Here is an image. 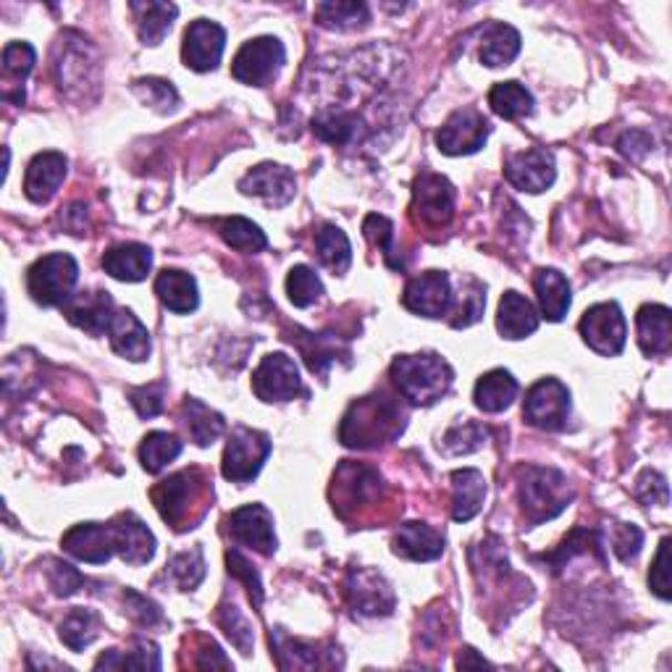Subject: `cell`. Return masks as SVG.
Segmentation results:
<instances>
[{
	"mask_svg": "<svg viewBox=\"0 0 672 672\" xmlns=\"http://www.w3.org/2000/svg\"><path fill=\"white\" fill-rule=\"evenodd\" d=\"M402 428H405V413L397 402L384 397V394H373V397L358 400L347 410L339 438H342L344 447L373 449L397 438Z\"/></svg>",
	"mask_w": 672,
	"mask_h": 672,
	"instance_id": "cell-1",
	"label": "cell"
},
{
	"mask_svg": "<svg viewBox=\"0 0 672 672\" xmlns=\"http://www.w3.org/2000/svg\"><path fill=\"white\" fill-rule=\"evenodd\" d=\"M392 379L402 397L413 405H434L449 392L455 373L442 355L421 352V355H400L394 360Z\"/></svg>",
	"mask_w": 672,
	"mask_h": 672,
	"instance_id": "cell-2",
	"label": "cell"
},
{
	"mask_svg": "<svg viewBox=\"0 0 672 672\" xmlns=\"http://www.w3.org/2000/svg\"><path fill=\"white\" fill-rule=\"evenodd\" d=\"M518 497L526 520L536 526V523L557 518L576 494H572L568 478L560 471L526 465V468H520Z\"/></svg>",
	"mask_w": 672,
	"mask_h": 672,
	"instance_id": "cell-3",
	"label": "cell"
},
{
	"mask_svg": "<svg viewBox=\"0 0 672 672\" xmlns=\"http://www.w3.org/2000/svg\"><path fill=\"white\" fill-rule=\"evenodd\" d=\"M210 484L200 471H182L176 476L161 480L153 489V502L158 507L161 518L176 530L195 528L197 518L193 515L195 507L205 509L208 502Z\"/></svg>",
	"mask_w": 672,
	"mask_h": 672,
	"instance_id": "cell-4",
	"label": "cell"
},
{
	"mask_svg": "<svg viewBox=\"0 0 672 672\" xmlns=\"http://www.w3.org/2000/svg\"><path fill=\"white\" fill-rule=\"evenodd\" d=\"M80 279V266L69 252H51L40 258L27 273V289L38 306H66Z\"/></svg>",
	"mask_w": 672,
	"mask_h": 672,
	"instance_id": "cell-5",
	"label": "cell"
},
{
	"mask_svg": "<svg viewBox=\"0 0 672 672\" xmlns=\"http://www.w3.org/2000/svg\"><path fill=\"white\" fill-rule=\"evenodd\" d=\"M268 455H271V438L245 426L235 428L224 449V478L231 484H247L258 476Z\"/></svg>",
	"mask_w": 672,
	"mask_h": 672,
	"instance_id": "cell-6",
	"label": "cell"
},
{
	"mask_svg": "<svg viewBox=\"0 0 672 672\" xmlns=\"http://www.w3.org/2000/svg\"><path fill=\"white\" fill-rule=\"evenodd\" d=\"M287 53L281 40L276 38H255L245 42L231 63V76L237 82L250 84V87H266L285 66Z\"/></svg>",
	"mask_w": 672,
	"mask_h": 672,
	"instance_id": "cell-7",
	"label": "cell"
},
{
	"mask_svg": "<svg viewBox=\"0 0 672 672\" xmlns=\"http://www.w3.org/2000/svg\"><path fill=\"white\" fill-rule=\"evenodd\" d=\"M570 392L562 381L541 379L528 389L523 418L541 431H562L568 426Z\"/></svg>",
	"mask_w": 672,
	"mask_h": 672,
	"instance_id": "cell-8",
	"label": "cell"
},
{
	"mask_svg": "<svg viewBox=\"0 0 672 672\" xmlns=\"http://www.w3.org/2000/svg\"><path fill=\"white\" fill-rule=\"evenodd\" d=\"M581 337L599 355L612 358L620 355L628 339V327L622 310L614 302H601L583 313L581 318Z\"/></svg>",
	"mask_w": 672,
	"mask_h": 672,
	"instance_id": "cell-9",
	"label": "cell"
},
{
	"mask_svg": "<svg viewBox=\"0 0 672 672\" xmlns=\"http://www.w3.org/2000/svg\"><path fill=\"white\" fill-rule=\"evenodd\" d=\"M252 389L263 402H289L306 392L294 360L285 352H273L260 360L252 373Z\"/></svg>",
	"mask_w": 672,
	"mask_h": 672,
	"instance_id": "cell-10",
	"label": "cell"
},
{
	"mask_svg": "<svg viewBox=\"0 0 672 672\" xmlns=\"http://www.w3.org/2000/svg\"><path fill=\"white\" fill-rule=\"evenodd\" d=\"M413 214L431 229L447 226L455 214V187L444 176L423 172L413 187Z\"/></svg>",
	"mask_w": 672,
	"mask_h": 672,
	"instance_id": "cell-11",
	"label": "cell"
},
{
	"mask_svg": "<svg viewBox=\"0 0 672 672\" xmlns=\"http://www.w3.org/2000/svg\"><path fill=\"white\" fill-rule=\"evenodd\" d=\"M402 306H405L410 313L423 318L447 316L452 306H455L449 276L444 271H426L415 276V279H410L405 294H402Z\"/></svg>",
	"mask_w": 672,
	"mask_h": 672,
	"instance_id": "cell-12",
	"label": "cell"
},
{
	"mask_svg": "<svg viewBox=\"0 0 672 672\" xmlns=\"http://www.w3.org/2000/svg\"><path fill=\"white\" fill-rule=\"evenodd\" d=\"M492 126L478 111H455L436 134V145L444 155H471L486 145Z\"/></svg>",
	"mask_w": 672,
	"mask_h": 672,
	"instance_id": "cell-13",
	"label": "cell"
},
{
	"mask_svg": "<svg viewBox=\"0 0 672 672\" xmlns=\"http://www.w3.org/2000/svg\"><path fill=\"white\" fill-rule=\"evenodd\" d=\"M226 48V32L210 19H197L184 32L182 59L193 72H214L221 63Z\"/></svg>",
	"mask_w": 672,
	"mask_h": 672,
	"instance_id": "cell-14",
	"label": "cell"
},
{
	"mask_svg": "<svg viewBox=\"0 0 672 672\" xmlns=\"http://www.w3.org/2000/svg\"><path fill=\"white\" fill-rule=\"evenodd\" d=\"M505 174L507 182L513 187H518L520 193L539 195L555 184V155L544 151V147H530L526 153H515L507 158Z\"/></svg>",
	"mask_w": 672,
	"mask_h": 672,
	"instance_id": "cell-15",
	"label": "cell"
},
{
	"mask_svg": "<svg viewBox=\"0 0 672 672\" xmlns=\"http://www.w3.org/2000/svg\"><path fill=\"white\" fill-rule=\"evenodd\" d=\"M337 486V505L334 509L339 515H347V509H365L371 502L381 499V476L376 471L365 468V465L347 463L337 471L334 476Z\"/></svg>",
	"mask_w": 672,
	"mask_h": 672,
	"instance_id": "cell-16",
	"label": "cell"
},
{
	"mask_svg": "<svg viewBox=\"0 0 672 672\" xmlns=\"http://www.w3.org/2000/svg\"><path fill=\"white\" fill-rule=\"evenodd\" d=\"M229 530L235 541L245 544L260 555H273L276 534H273V515L263 505H245L231 513Z\"/></svg>",
	"mask_w": 672,
	"mask_h": 672,
	"instance_id": "cell-17",
	"label": "cell"
},
{
	"mask_svg": "<svg viewBox=\"0 0 672 672\" xmlns=\"http://www.w3.org/2000/svg\"><path fill=\"white\" fill-rule=\"evenodd\" d=\"M113 549L130 565H147L155 555V536L137 515L124 513L111 523Z\"/></svg>",
	"mask_w": 672,
	"mask_h": 672,
	"instance_id": "cell-18",
	"label": "cell"
},
{
	"mask_svg": "<svg viewBox=\"0 0 672 672\" xmlns=\"http://www.w3.org/2000/svg\"><path fill=\"white\" fill-rule=\"evenodd\" d=\"M347 597H350V604L355 607V612L371 614V618L394 610L392 589L373 570H352L350 578H347Z\"/></svg>",
	"mask_w": 672,
	"mask_h": 672,
	"instance_id": "cell-19",
	"label": "cell"
},
{
	"mask_svg": "<svg viewBox=\"0 0 672 672\" xmlns=\"http://www.w3.org/2000/svg\"><path fill=\"white\" fill-rule=\"evenodd\" d=\"M239 189L245 195L263 197L273 208H285L294 197V174L287 166L279 164H260L239 182Z\"/></svg>",
	"mask_w": 672,
	"mask_h": 672,
	"instance_id": "cell-20",
	"label": "cell"
},
{
	"mask_svg": "<svg viewBox=\"0 0 672 672\" xmlns=\"http://www.w3.org/2000/svg\"><path fill=\"white\" fill-rule=\"evenodd\" d=\"M61 544L76 560L92 565L108 562L113 551H116L113 549L111 526H97V523H80V526L63 534Z\"/></svg>",
	"mask_w": 672,
	"mask_h": 672,
	"instance_id": "cell-21",
	"label": "cell"
},
{
	"mask_svg": "<svg viewBox=\"0 0 672 672\" xmlns=\"http://www.w3.org/2000/svg\"><path fill=\"white\" fill-rule=\"evenodd\" d=\"M66 158L55 151L34 155L24 176V195L38 205L51 200L66 179Z\"/></svg>",
	"mask_w": 672,
	"mask_h": 672,
	"instance_id": "cell-22",
	"label": "cell"
},
{
	"mask_svg": "<svg viewBox=\"0 0 672 672\" xmlns=\"http://www.w3.org/2000/svg\"><path fill=\"white\" fill-rule=\"evenodd\" d=\"M63 313H66L74 327L84 329L92 337H101L108 331L113 316H116V308H113L108 292H82L76 297L72 294V300L66 302Z\"/></svg>",
	"mask_w": 672,
	"mask_h": 672,
	"instance_id": "cell-23",
	"label": "cell"
},
{
	"mask_svg": "<svg viewBox=\"0 0 672 672\" xmlns=\"http://www.w3.org/2000/svg\"><path fill=\"white\" fill-rule=\"evenodd\" d=\"M108 337L116 355L132 360V363H143L151 355V334L132 310H116L108 327Z\"/></svg>",
	"mask_w": 672,
	"mask_h": 672,
	"instance_id": "cell-24",
	"label": "cell"
},
{
	"mask_svg": "<svg viewBox=\"0 0 672 672\" xmlns=\"http://www.w3.org/2000/svg\"><path fill=\"white\" fill-rule=\"evenodd\" d=\"M151 266H153L151 247L139 245V242L116 245L103 255L105 273L113 276V279H118V281H130V285L147 279Z\"/></svg>",
	"mask_w": 672,
	"mask_h": 672,
	"instance_id": "cell-25",
	"label": "cell"
},
{
	"mask_svg": "<svg viewBox=\"0 0 672 672\" xmlns=\"http://www.w3.org/2000/svg\"><path fill=\"white\" fill-rule=\"evenodd\" d=\"M444 551V536L428 523H405L394 536V555L415 562L436 560Z\"/></svg>",
	"mask_w": 672,
	"mask_h": 672,
	"instance_id": "cell-26",
	"label": "cell"
},
{
	"mask_svg": "<svg viewBox=\"0 0 672 672\" xmlns=\"http://www.w3.org/2000/svg\"><path fill=\"white\" fill-rule=\"evenodd\" d=\"M639 344L649 358L668 355L672 344V316L664 306H643L635 316Z\"/></svg>",
	"mask_w": 672,
	"mask_h": 672,
	"instance_id": "cell-27",
	"label": "cell"
},
{
	"mask_svg": "<svg viewBox=\"0 0 672 672\" xmlns=\"http://www.w3.org/2000/svg\"><path fill=\"white\" fill-rule=\"evenodd\" d=\"M155 294L172 313H193L200 306V294H197V281L189 273L166 268L155 279Z\"/></svg>",
	"mask_w": 672,
	"mask_h": 672,
	"instance_id": "cell-28",
	"label": "cell"
},
{
	"mask_svg": "<svg viewBox=\"0 0 672 672\" xmlns=\"http://www.w3.org/2000/svg\"><path fill=\"white\" fill-rule=\"evenodd\" d=\"M452 518L457 523H468L476 518L486 499V480L478 471H455L452 473Z\"/></svg>",
	"mask_w": 672,
	"mask_h": 672,
	"instance_id": "cell-29",
	"label": "cell"
},
{
	"mask_svg": "<svg viewBox=\"0 0 672 672\" xmlns=\"http://www.w3.org/2000/svg\"><path fill=\"white\" fill-rule=\"evenodd\" d=\"M497 329L505 339H526L539 329V313L523 294L507 292L499 302Z\"/></svg>",
	"mask_w": 672,
	"mask_h": 672,
	"instance_id": "cell-30",
	"label": "cell"
},
{
	"mask_svg": "<svg viewBox=\"0 0 672 672\" xmlns=\"http://www.w3.org/2000/svg\"><path fill=\"white\" fill-rule=\"evenodd\" d=\"M534 287H536V297H539L541 316L551 323L562 321L565 313L570 310L568 279H565L560 271H555V268H541V271L534 276Z\"/></svg>",
	"mask_w": 672,
	"mask_h": 672,
	"instance_id": "cell-31",
	"label": "cell"
},
{
	"mask_svg": "<svg viewBox=\"0 0 672 672\" xmlns=\"http://www.w3.org/2000/svg\"><path fill=\"white\" fill-rule=\"evenodd\" d=\"M515 397H518V381H515L513 373L505 371V368L484 373V376L478 379L476 392H473L476 407L484 410V413H502V410L513 405Z\"/></svg>",
	"mask_w": 672,
	"mask_h": 672,
	"instance_id": "cell-32",
	"label": "cell"
},
{
	"mask_svg": "<svg viewBox=\"0 0 672 672\" xmlns=\"http://www.w3.org/2000/svg\"><path fill=\"white\" fill-rule=\"evenodd\" d=\"M134 17H137V30L139 40L145 45H161L168 32H172L174 19L179 17V9L174 3H132Z\"/></svg>",
	"mask_w": 672,
	"mask_h": 672,
	"instance_id": "cell-33",
	"label": "cell"
},
{
	"mask_svg": "<svg viewBox=\"0 0 672 672\" xmlns=\"http://www.w3.org/2000/svg\"><path fill=\"white\" fill-rule=\"evenodd\" d=\"M520 53V32L509 24H492L484 34V45H480V61L484 66L497 69L507 66L518 59Z\"/></svg>",
	"mask_w": 672,
	"mask_h": 672,
	"instance_id": "cell-34",
	"label": "cell"
},
{
	"mask_svg": "<svg viewBox=\"0 0 672 672\" xmlns=\"http://www.w3.org/2000/svg\"><path fill=\"white\" fill-rule=\"evenodd\" d=\"M184 426H187L189 436H193L197 447H208V444H214L216 438L224 434L226 423L216 410L203 405L200 400L189 397L184 402Z\"/></svg>",
	"mask_w": 672,
	"mask_h": 672,
	"instance_id": "cell-35",
	"label": "cell"
},
{
	"mask_svg": "<svg viewBox=\"0 0 672 672\" xmlns=\"http://www.w3.org/2000/svg\"><path fill=\"white\" fill-rule=\"evenodd\" d=\"M316 250L321 263L329 268L331 273H347V268L352 263V247L350 239L339 226L327 224L321 231L316 235Z\"/></svg>",
	"mask_w": 672,
	"mask_h": 672,
	"instance_id": "cell-36",
	"label": "cell"
},
{
	"mask_svg": "<svg viewBox=\"0 0 672 672\" xmlns=\"http://www.w3.org/2000/svg\"><path fill=\"white\" fill-rule=\"evenodd\" d=\"M489 105L497 116L515 122L534 111V95L520 82H499L489 92Z\"/></svg>",
	"mask_w": 672,
	"mask_h": 672,
	"instance_id": "cell-37",
	"label": "cell"
},
{
	"mask_svg": "<svg viewBox=\"0 0 672 672\" xmlns=\"http://www.w3.org/2000/svg\"><path fill=\"white\" fill-rule=\"evenodd\" d=\"M182 455V442L166 431H153L139 444V463L147 473H161L168 463Z\"/></svg>",
	"mask_w": 672,
	"mask_h": 672,
	"instance_id": "cell-38",
	"label": "cell"
},
{
	"mask_svg": "<svg viewBox=\"0 0 672 672\" xmlns=\"http://www.w3.org/2000/svg\"><path fill=\"white\" fill-rule=\"evenodd\" d=\"M101 633V618L92 610H72L66 614V620L61 622V641L66 643L72 652H82L87 649L92 641Z\"/></svg>",
	"mask_w": 672,
	"mask_h": 672,
	"instance_id": "cell-39",
	"label": "cell"
},
{
	"mask_svg": "<svg viewBox=\"0 0 672 672\" xmlns=\"http://www.w3.org/2000/svg\"><path fill=\"white\" fill-rule=\"evenodd\" d=\"M313 132H316V137L323 139V143L347 145L358 137L360 118H358V113L327 111V113H321V116L313 118Z\"/></svg>",
	"mask_w": 672,
	"mask_h": 672,
	"instance_id": "cell-40",
	"label": "cell"
},
{
	"mask_svg": "<svg viewBox=\"0 0 672 672\" xmlns=\"http://www.w3.org/2000/svg\"><path fill=\"white\" fill-rule=\"evenodd\" d=\"M316 17L323 27L331 30H358L363 27L371 13H368L365 3H355V0H337V3H321L316 9Z\"/></svg>",
	"mask_w": 672,
	"mask_h": 672,
	"instance_id": "cell-41",
	"label": "cell"
},
{
	"mask_svg": "<svg viewBox=\"0 0 672 672\" xmlns=\"http://www.w3.org/2000/svg\"><path fill=\"white\" fill-rule=\"evenodd\" d=\"M221 237L224 242L231 247V250L239 252H260L268 247V239L263 231H260V226H255L252 221H247V218H226L221 224Z\"/></svg>",
	"mask_w": 672,
	"mask_h": 672,
	"instance_id": "cell-42",
	"label": "cell"
},
{
	"mask_svg": "<svg viewBox=\"0 0 672 672\" xmlns=\"http://www.w3.org/2000/svg\"><path fill=\"white\" fill-rule=\"evenodd\" d=\"M97 670H161V652L153 641H137V649L132 654L122 657L118 652L103 654L95 662Z\"/></svg>",
	"mask_w": 672,
	"mask_h": 672,
	"instance_id": "cell-43",
	"label": "cell"
},
{
	"mask_svg": "<svg viewBox=\"0 0 672 672\" xmlns=\"http://www.w3.org/2000/svg\"><path fill=\"white\" fill-rule=\"evenodd\" d=\"M166 578H172V581L184 591L197 589L205 578L203 551L189 549V551H182V555H174L172 562L166 565Z\"/></svg>",
	"mask_w": 672,
	"mask_h": 672,
	"instance_id": "cell-44",
	"label": "cell"
},
{
	"mask_svg": "<svg viewBox=\"0 0 672 672\" xmlns=\"http://www.w3.org/2000/svg\"><path fill=\"white\" fill-rule=\"evenodd\" d=\"M287 294L294 308H310L323 297V285L313 268L294 266L287 276Z\"/></svg>",
	"mask_w": 672,
	"mask_h": 672,
	"instance_id": "cell-45",
	"label": "cell"
},
{
	"mask_svg": "<svg viewBox=\"0 0 672 672\" xmlns=\"http://www.w3.org/2000/svg\"><path fill=\"white\" fill-rule=\"evenodd\" d=\"M134 92L139 95V101L151 105L158 113H168L179 105V92L174 90L172 82L164 80H137L134 82Z\"/></svg>",
	"mask_w": 672,
	"mask_h": 672,
	"instance_id": "cell-46",
	"label": "cell"
},
{
	"mask_svg": "<svg viewBox=\"0 0 672 672\" xmlns=\"http://www.w3.org/2000/svg\"><path fill=\"white\" fill-rule=\"evenodd\" d=\"M484 438H486V428L465 421V423H457V426L452 428L447 436H444V447H447L449 455H468V452H476L484 447Z\"/></svg>",
	"mask_w": 672,
	"mask_h": 672,
	"instance_id": "cell-47",
	"label": "cell"
},
{
	"mask_svg": "<svg viewBox=\"0 0 672 672\" xmlns=\"http://www.w3.org/2000/svg\"><path fill=\"white\" fill-rule=\"evenodd\" d=\"M218 622H221L226 635H229L231 643H235L239 652L242 654L252 652V628L235 604L221 607V612H218Z\"/></svg>",
	"mask_w": 672,
	"mask_h": 672,
	"instance_id": "cell-48",
	"label": "cell"
},
{
	"mask_svg": "<svg viewBox=\"0 0 672 672\" xmlns=\"http://www.w3.org/2000/svg\"><path fill=\"white\" fill-rule=\"evenodd\" d=\"M363 231H365V237L371 239L373 245L381 247V252H384L386 263L392 266L394 271H402V266L397 263V258H394V245H392V239H394V226H392V221H389V218H384V216L371 214V216L365 218Z\"/></svg>",
	"mask_w": 672,
	"mask_h": 672,
	"instance_id": "cell-49",
	"label": "cell"
},
{
	"mask_svg": "<svg viewBox=\"0 0 672 672\" xmlns=\"http://www.w3.org/2000/svg\"><path fill=\"white\" fill-rule=\"evenodd\" d=\"M34 61H38V55H34V48L30 42H9L3 51V69L6 74L17 76V80H27V76L32 74Z\"/></svg>",
	"mask_w": 672,
	"mask_h": 672,
	"instance_id": "cell-50",
	"label": "cell"
},
{
	"mask_svg": "<svg viewBox=\"0 0 672 672\" xmlns=\"http://www.w3.org/2000/svg\"><path fill=\"white\" fill-rule=\"evenodd\" d=\"M226 562H229L231 576H237L239 581H245L247 593H250L252 604L255 607L263 604V586H260V578H258V572L252 570V565L247 562L245 557L239 555V551H229V555H226Z\"/></svg>",
	"mask_w": 672,
	"mask_h": 672,
	"instance_id": "cell-51",
	"label": "cell"
},
{
	"mask_svg": "<svg viewBox=\"0 0 672 672\" xmlns=\"http://www.w3.org/2000/svg\"><path fill=\"white\" fill-rule=\"evenodd\" d=\"M130 400H132V405L137 407V413L143 415V418H155V415L164 413L166 389H164V384L134 389V392L130 394Z\"/></svg>",
	"mask_w": 672,
	"mask_h": 672,
	"instance_id": "cell-52",
	"label": "cell"
},
{
	"mask_svg": "<svg viewBox=\"0 0 672 672\" xmlns=\"http://www.w3.org/2000/svg\"><path fill=\"white\" fill-rule=\"evenodd\" d=\"M649 586L660 599H670V539H662L660 544L652 572H649Z\"/></svg>",
	"mask_w": 672,
	"mask_h": 672,
	"instance_id": "cell-53",
	"label": "cell"
},
{
	"mask_svg": "<svg viewBox=\"0 0 672 672\" xmlns=\"http://www.w3.org/2000/svg\"><path fill=\"white\" fill-rule=\"evenodd\" d=\"M124 601H126V610H130V614L139 622V626L151 628V626H155V622H161V618H164V614H161V607L147 597H143V593L126 591Z\"/></svg>",
	"mask_w": 672,
	"mask_h": 672,
	"instance_id": "cell-54",
	"label": "cell"
},
{
	"mask_svg": "<svg viewBox=\"0 0 672 672\" xmlns=\"http://www.w3.org/2000/svg\"><path fill=\"white\" fill-rule=\"evenodd\" d=\"M614 555L620 557L622 562L633 560L635 555L641 551V544H643V534L635 526H628V523H620L618 526V534H614Z\"/></svg>",
	"mask_w": 672,
	"mask_h": 672,
	"instance_id": "cell-55",
	"label": "cell"
},
{
	"mask_svg": "<svg viewBox=\"0 0 672 672\" xmlns=\"http://www.w3.org/2000/svg\"><path fill=\"white\" fill-rule=\"evenodd\" d=\"M82 583H84V578H82L80 570H74L72 565H66V562H53L51 586L55 589V593H59V597H72V593L80 589Z\"/></svg>",
	"mask_w": 672,
	"mask_h": 672,
	"instance_id": "cell-56",
	"label": "cell"
},
{
	"mask_svg": "<svg viewBox=\"0 0 672 672\" xmlns=\"http://www.w3.org/2000/svg\"><path fill=\"white\" fill-rule=\"evenodd\" d=\"M618 147H620V153H622V155H628V158L639 161V158H643V155H647L649 151H652V147H654V139L649 137L647 132L631 130V132L622 134Z\"/></svg>",
	"mask_w": 672,
	"mask_h": 672,
	"instance_id": "cell-57",
	"label": "cell"
},
{
	"mask_svg": "<svg viewBox=\"0 0 672 672\" xmlns=\"http://www.w3.org/2000/svg\"><path fill=\"white\" fill-rule=\"evenodd\" d=\"M195 664H197V668H203V670H208V668H210V670H214V668H221V670H231V662H229V660H226V657H224V652H221V649H218V647H216V643H214V641H205L203 657H200V660H197Z\"/></svg>",
	"mask_w": 672,
	"mask_h": 672,
	"instance_id": "cell-58",
	"label": "cell"
}]
</instances>
